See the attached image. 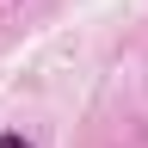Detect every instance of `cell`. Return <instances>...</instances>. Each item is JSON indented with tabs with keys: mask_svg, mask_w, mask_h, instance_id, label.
<instances>
[{
	"mask_svg": "<svg viewBox=\"0 0 148 148\" xmlns=\"http://www.w3.org/2000/svg\"><path fill=\"white\" fill-rule=\"evenodd\" d=\"M0 148H31V142L25 136H0Z\"/></svg>",
	"mask_w": 148,
	"mask_h": 148,
	"instance_id": "cell-1",
	"label": "cell"
}]
</instances>
